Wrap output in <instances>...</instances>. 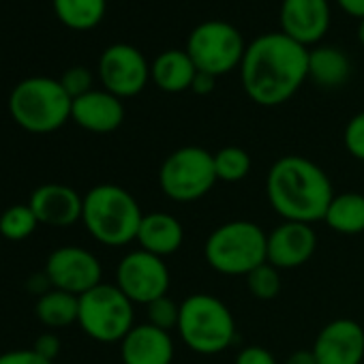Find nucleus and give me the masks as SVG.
Masks as SVG:
<instances>
[{
  "label": "nucleus",
  "mask_w": 364,
  "mask_h": 364,
  "mask_svg": "<svg viewBox=\"0 0 364 364\" xmlns=\"http://www.w3.org/2000/svg\"><path fill=\"white\" fill-rule=\"evenodd\" d=\"M309 80V48L287 35L266 33L255 37L240 65L247 97L262 107L287 103Z\"/></svg>",
  "instance_id": "obj_1"
},
{
  "label": "nucleus",
  "mask_w": 364,
  "mask_h": 364,
  "mask_svg": "<svg viewBox=\"0 0 364 364\" xmlns=\"http://www.w3.org/2000/svg\"><path fill=\"white\" fill-rule=\"evenodd\" d=\"M266 198L283 221L317 223L334 198L330 176L302 154L279 156L266 173Z\"/></svg>",
  "instance_id": "obj_2"
},
{
  "label": "nucleus",
  "mask_w": 364,
  "mask_h": 364,
  "mask_svg": "<svg viewBox=\"0 0 364 364\" xmlns=\"http://www.w3.org/2000/svg\"><path fill=\"white\" fill-rule=\"evenodd\" d=\"M144 213L139 202L120 185H97L84 196L82 223L103 247L120 249L135 242Z\"/></svg>",
  "instance_id": "obj_3"
},
{
  "label": "nucleus",
  "mask_w": 364,
  "mask_h": 364,
  "mask_svg": "<svg viewBox=\"0 0 364 364\" xmlns=\"http://www.w3.org/2000/svg\"><path fill=\"white\" fill-rule=\"evenodd\" d=\"M180 341L198 355H219L238 341L232 309L213 294H191L180 302L176 328Z\"/></svg>",
  "instance_id": "obj_4"
},
{
  "label": "nucleus",
  "mask_w": 364,
  "mask_h": 364,
  "mask_svg": "<svg viewBox=\"0 0 364 364\" xmlns=\"http://www.w3.org/2000/svg\"><path fill=\"white\" fill-rule=\"evenodd\" d=\"M206 264L223 277H247L268 262V234L253 221H228L204 242Z\"/></svg>",
  "instance_id": "obj_5"
},
{
  "label": "nucleus",
  "mask_w": 364,
  "mask_h": 364,
  "mask_svg": "<svg viewBox=\"0 0 364 364\" xmlns=\"http://www.w3.org/2000/svg\"><path fill=\"white\" fill-rule=\"evenodd\" d=\"M73 99L60 80L35 75L22 80L9 95V114L28 133L46 135L63 129L71 120Z\"/></svg>",
  "instance_id": "obj_6"
},
{
  "label": "nucleus",
  "mask_w": 364,
  "mask_h": 364,
  "mask_svg": "<svg viewBox=\"0 0 364 364\" xmlns=\"http://www.w3.org/2000/svg\"><path fill=\"white\" fill-rule=\"evenodd\" d=\"M217 182L215 154L202 146H182L169 152L159 167V187L176 204H193L206 198Z\"/></svg>",
  "instance_id": "obj_7"
},
{
  "label": "nucleus",
  "mask_w": 364,
  "mask_h": 364,
  "mask_svg": "<svg viewBox=\"0 0 364 364\" xmlns=\"http://www.w3.org/2000/svg\"><path fill=\"white\" fill-rule=\"evenodd\" d=\"M77 326L97 343H120L135 326V304L116 283H99L80 296Z\"/></svg>",
  "instance_id": "obj_8"
},
{
  "label": "nucleus",
  "mask_w": 364,
  "mask_h": 364,
  "mask_svg": "<svg viewBox=\"0 0 364 364\" xmlns=\"http://www.w3.org/2000/svg\"><path fill=\"white\" fill-rule=\"evenodd\" d=\"M247 46L249 43L234 24L208 20L191 31L185 50L196 63L198 71L221 77L234 69H240Z\"/></svg>",
  "instance_id": "obj_9"
},
{
  "label": "nucleus",
  "mask_w": 364,
  "mask_h": 364,
  "mask_svg": "<svg viewBox=\"0 0 364 364\" xmlns=\"http://www.w3.org/2000/svg\"><path fill=\"white\" fill-rule=\"evenodd\" d=\"M116 285L133 304L148 306L167 296L171 285L169 266L163 257L144 249L129 251L116 266Z\"/></svg>",
  "instance_id": "obj_10"
},
{
  "label": "nucleus",
  "mask_w": 364,
  "mask_h": 364,
  "mask_svg": "<svg viewBox=\"0 0 364 364\" xmlns=\"http://www.w3.org/2000/svg\"><path fill=\"white\" fill-rule=\"evenodd\" d=\"M99 80L103 90L118 99L137 97L150 82V63L131 43H114L99 58Z\"/></svg>",
  "instance_id": "obj_11"
},
{
  "label": "nucleus",
  "mask_w": 364,
  "mask_h": 364,
  "mask_svg": "<svg viewBox=\"0 0 364 364\" xmlns=\"http://www.w3.org/2000/svg\"><path fill=\"white\" fill-rule=\"evenodd\" d=\"M43 272L54 289L73 294L77 298L103 283V266L99 257L92 251L75 245L54 249L48 255Z\"/></svg>",
  "instance_id": "obj_12"
},
{
  "label": "nucleus",
  "mask_w": 364,
  "mask_h": 364,
  "mask_svg": "<svg viewBox=\"0 0 364 364\" xmlns=\"http://www.w3.org/2000/svg\"><path fill=\"white\" fill-rule=\"evenodd\" d=\"M311 351L317 364H362L364 328L349 317L332 319L317 332Z\"/></svg>",
  "instance_id": "obj_13"
},
{
  "label": "nucleus",
  "mask_w": 364,
  "mask_h": 364,
  "mask_svg": "<svg viewBox=\"0 0 364 364\" xmlns=\"http://www.w3.org/2000/svg\"><path fill=\"white\" fill-rule=\"evenodd\" d=\"M279 22L283 35L311 50V46H317L330 31V3L328 0H283Z\"/></svg>",
  "instance_id": "obj_14"
},
{
  "label": "nucleus",
  "mask_w": 364,
  "mask_h": 364,
  "mask_svg": "<svg viewBox=\"0 0 364 364\" xmlns=\"http://www.w3.org/2000/svg\"><path fill=\"white\" fill-rule=\"evenodd\" d=\"M317 251V232L309 223L283 221L268 234V264L279 270L300 268Z\"/></svg>",
  "instance_id": "obj_15"
},
{
  "label": "nucleus",
  "mask_w": 364,
  "mask_h": 364,
  "mask_svg": "<svg viewBox=\"0 0 364 364\" xmlns=\"http://www.w3.org/2000/svg\"><path fill=\"white\" fill-rule=\"evenodd\" d=\"M28 206L33 208L39 225L48 228H73L82 221L84 196H80L73 187L60 185V182H48L33 191Z\"/></svg>",
  "instance_id": "obj_16"
},
{
  "label": "nucleus",
  "mask_w": 364,
  "mask_h": 364,
  "mask_svg": "<svg viewBox=\"0 0 364 364\" xmlns=\"http://www.w3.org/2000/svg\"><path fill=\"white\" fill-rule=\"evenodd\" d=\"M176 345L171 332H165L152 323H135L120 341L122 364H171Z\"/></svg>",
  "instance_id": "obj_17"
},
{
  "label": "nucleus",
  "mask_w": 364,
  "mask_h": 364,
  "mask_svg": "<svg viewBox=\"0 0 364 364\" xmlns=\"http://www.w3.org/2000/svg\"><path fill=\"white\" fill-rule=\"evenodd\" d=\"M71 120L90 133H114L124 122V105L122 99L107 90H90L84 97L73 99Z\"/></svg>",
  "instance_id": "obj_18"
},
{
  "label": "nucleus",
  "mask_w": 364,
  "mask_h": 364,
  "mask_svg": "<svg viewBox=\"0 0 364 364\" xmlns=\"http://www.w3.org/2000/svg\"><path fill=\"white\" fill-rule=\"evenodd\" d=\"M135 242L139 249L165 259L178 253L180 247L185 245V228L178 217L169 213H148L141 219Z\"/></svg>",
  "instance_id": "obj_19"
},
{
  "label": "nucleus",
  "mask_w": 364,
  "mask_h": 364,
  "mask_svg": "<svg viewBox=\"0 0 364 364\" xmlns=\"http://www.w3.org/2000/svg\"><path fill=\"white\" fill-rule=\"evenodd\" d=\"M196 75L198 67L187 50H165L150 63V82L169 95L191 90Z\"/></svg>",
  "instance_id": "obj_20"
},
{
  "label": "nucleus",
  "mask_w": 364,
  "mask_h": 364,
  "mask_svg": "<svg viewBox=\"0 0 364 364\" xmlns=\"http://www.w3.org/2000/svg\"><path fill=\"white\" fill-rule=\"evenodd\" d=\"M351 77L349 56L334 46H315L309 50V80L323 88L336 90L345 86Z\"/></svg>",
  "instance_id": "obj_21"
},
{
  "label": "nucleus",
  "mask_w": 364,
  "mask_h": 364,
  "mask_svg": "<svg viewBox=\"0 0 364 364\" xmlns=\"http://www.w3.org/2000/svg\"><path fill=\"white\" fill-rule=\"evenodd\" d=\"M323 223L341 236H358L364 232V196L355 191L334 193Z\"/></svg>",
  "instance_id": "obj_22"
},
{
  "label": "nucleus",
  "mask_w": 364,
  "mask_h": 364,
  "mask_svg": "<svg viewBox=\"0 0 364 364\" xmlns=\"http://www.w3.org/2000/svg\"><path fill=\"white\" fill-rule=\"evenodd\" d=\"M56 18L71 31L97 28L107 11V0H52Z\"/></svg>",
  "instance_id": "obj_23"
},
{
  "label": "nucleus",
  "mask_w": 364,
  "mask_h": 364,
  "mask_svg": "<svg viewBox=\"0 0 364 364\" xmlns=\"http://www.w3.org/2000/svg\"><path fill=\"white\" fill-rule=\"evenodd\" d=\"M80 298L60 289H50L48 294L37 298L35 313L37 319L48 328H67L77 323Z\"/></svg>",
  "instance_id": "obj_24"
},
{
  "label": "nucleus",
  "mask_w": 364,
  "mask_h": 364,
  "mask_svg": "<svg viewBox=\"0 0 364 364\" xmlns=\"http://www.w3.org/2000/svg\"><path fill=\"white\" fill-rule=\"evenodd\" d=\"M39 228V219L35 217L33 208L28 204H16L9 206L0 215V236L11 242H22L31 238Z\"/></svg>",
  "instance_id": "obj_25"
},
{
  "label": "nucleus",
  "mask_w": 364,
  "mask_h": 364,
  "mask_svg": "<svg viewBox=\"0 0 364 364\" xmlns=\"http://www.w3.org/2000/svg\"><path fill=\"white\" fill-rule=\"evenodd\" d=\"M251 154L240 146H225L215 152V171L219 182H240L251 173Z\"/></svg>",
  "instance_id": "obj_26"
},
{
  "label": "nucleus",
  "mask_w": 364,
  "mask_h": 364,
  "mask_svg": "<svg viewBox=\"0 0 364 364\" xmlns=\"http://www.w3.org/2000/svg\"><path fill=\"white\" fill-rule=\"evenodd\" d=\"M247 287L257 300H274L281 294V270L272 264H262L247 277Z\"/></svg>",
  "instance_id": "obj_27"
},
{
  "label": "nucleus",
  "mask_w": 364,
  "mask_h": 364,
  "mask_svg": "<svg viewBox=\"0 0 364 364\" xmlns=\"http://www.w3.org/2000/svg\"><path fill=\"white\" fill-rule=\"evenodd\" d=\"M146 317H148V323L165 330V332H171L178 328V319H180V304L173 302L169 296H163L154 302H150L146 306Z\"/></svg>",
  "instance_id": "obj_28"
},
{
  "label": "nucleus",
  "mask_w": 364,
  "mask_h": 364,
  "mask_svg": "<svg viewBox=\"0 0 364 364\" xmlns=\"http://www.w3.org/2000/svg\"><path fill=\"white\" fill-rule=\"evenodd\" d=\"M343 144L355 161L364 163V112H358L349 118L343 131Z\"/></svg>",
  "instance_id": "obj_29"
},
{
  "label": "nucleus",
  "mask_w": 364,
  "mask_h": 364,
  "mask_svg": "<svg viewBox=\"0 0 364 364\" xmlns=\"http://www.w3.org/2000/svg\"><path fill=\"white\" fill-rule=\"evenodd\" d=\"M92 80L95 77H92L90 69H86V67H71V69H67L63 73L60 84H63V88L67 90V95L71 99H77V97H84L86 92L95 90L92 88Z\"/></svg>",
  "instance_id": "obj_30"
},
{
  "label": "nucleus",
  "mask_w": 364,
  "mask_h": 364,
  "mask_svg": "<svg viewBox=\"0 0 364 364\" xmlns=\"http://www.w3.org/2000/svg\"><path fill=\"white\" fill-rule=\"evenodd\" d=\"M234 364H277V358L262 345H247L236 353Z\"/></svg>",
  "instance_id": "obj_31"
},
{
  "label": "nucleus",
  "mask_w": 364,
  "mask_h": 364,
  "mask_svg": "<svg viewBox=\"0 0 364 364\" xmlns=\"http://www.w3.org/2000/svg\"><path fill=\"white\" fill-rule=\"evenodd\" d=\"M0 364H54V362L41 358L31 347V349H11V351L0 353Z\"/></svg>",
  "instance_id": "obj_32"
},
{
  "label": "nucleus",
  "mask_w": 364,
  "mask_h": 364,
  "mask_svg": "<svg viewBox=\"0 0 364 364\" xmlns=\"http://www.w3.org/2000/svg\"><path fill=\"white\" fill-rule=\"evenodd\" d=\"M33 349H35L41 358L54 362V360L60 355V338H58L54 332H43V334L35 341Z\"/></svg>",
  "instance_id": "obj_33"
},
{
  "label": "nucleus",
  "mask_w": 364,
  "mask_h": 364,
  "mask_svg": "<svg viewBox=\"0 0 364 364\" xmlns=\"http://www.w3.org/2000/svg\"><path fill=\"white\" fill-rule=\"evenodd\" d=\"M215 86H217V77L215 75L198 71V75H196V80L191 84V92H196L200 97H206V95H210L215 90Z\"/></svg>",
  "instance_id": "obj_34"
},
{
  "label": "nucleus",
  "mask_w": 364,
  "mask_h": 364,
  "mask_svg": "<svg viewBox=\"0 0 364 364\" xmlns=\"http://www.w3.org/2000/svg\"><path fill=\"white\" fill-rule=\"evenodd\" d=\"M26 287H28V291L37 294V298H39V296H43V294H48L50 289H54L46 272H37V274L28 277V281H26Z\"/></svg>",
  "instance_id": "obj_35"
},
{
  "label": "nucleus",
  "mask_w": 364,
  "mask_h": 364,
  "mask_svg": "<svg viewBox=\"0 0 364 364\" xmlns=\"http://www.w3.org/2000/svg\"><path fill=\"white\" fill-rule=\"evenodd\" d=\"M336 5L355 20L364 18V0H336Z\"/></svg>",
  "instance_id": "obj_36"
},
{
  "label": "nucleus",
  "mask_w": 364,
  "mask_h": 364,
  "mask_svg": "<svg viewBox=\"0 0 364 364\" xmlns=\"http://www.w3.org/2000/svg\"><path fill=\"white\" fill-rule=\"evenodd\" d=\"M285 364H317V360H315L311 349H298V351L287 355Z\"/></svg>",
  "instance_id": "obj_37"
},
{
  "label": "nucleus",
  "mask_w": 364,
  "mask_h": 364,
  "mask_svg": "<svg viewBox=\"0 0 364 364\" xmlns=\"http://www.w3.org/2000/svg\"><path fill=\"white\" fill-rule=\"evenodd\" d=\"M355 35H358L360 46L364 48V18H362V20H358V31H355Z\"/></svg>",
  "instance_id": "obj_38"
}]
</instances>
